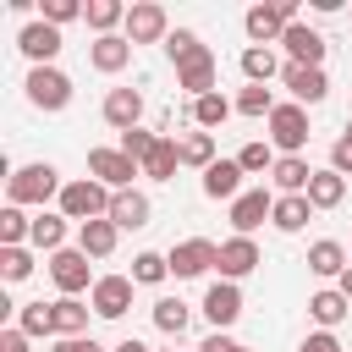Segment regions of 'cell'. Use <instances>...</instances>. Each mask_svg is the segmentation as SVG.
<instances>
[{
    "label": "cell",
    "mask_w": 352,
    "mask_h": 352,
    "mask_svg": "<svg viewBox=\"0 0 352 352\" xmlns=\"http://www.w3.org/2000/svg\"><path fill=\"white\" fill-rule=\"evenodd\" d=\"M60 170L50 165V160H33V165H22V170H11L6 176V204H50V198H60Z\"/></svg>",
    "instance_id": "cell-1"
},
{
    "label": "cell",
    "mask_w": 352,
    "mask_h": 352,
    "mask_svg": "<svg viewBox=\"0 0 352 352\" xmlns=\"http://www.w3.org/2000/svg\"><path fill=\"white\" fill-rule=\"evenodd\" d=\"M110 198H116V192H110L104 182L77 176V182H66V187H60V198H55V204H60V214H66V220L88 226V220H104V214H110Z\"/></svg>",
    "instance_id": "cell-2"
},
{
    "label": "cell",
    "mask_w": 352,
    "mask_h": 352,
    "mask_svg": "<svg viewBox=\"0 0 352 352\" xmlns=\"http://www.w3.org/2000/svg\"><path fill=\"white\" fill-rule=\"evenodd\" d=\"M297 22V0H270V6H248V16H242V28H248V38L258 44V50H270V44H280V33Z\"/></svg>",
    "instance_id": "cell-3"
},
{
    "label": "cell",
    "mask_w": 352,
    "mask_h": 352,
    "mask_svg": "<svg viewBox=\"0 0 352 352\" xmlns=\"http://www.w3.org/2000/svg\"><path fill=\"white\" fill-rule=\"evenodd\" d=\"M264 126H270V148H275V154H302V148H308V110H302L297 99L275 104Z\"/></svg>",
    "instance_id": "cell-4"
},
{
    "label": "cell",
    "mask_w": 352,
    "mask_h": 352,
    "mask_svg": "<svg viewBox=\"0 0 352 352\" xmlns=\"http://www.w3.org/2000/svg\"><path fill=\"white\" fill-rule=\"evenodd\" d=\"M22 88H28V104H33V110H44V116H55V110H66V104H72V77H66L60 66H33Z\"/></svg>",
    "instance_id": "cell-5"
},
{
    "label": "cell",
    "mask_w": 352,
    "mask_h": 352,
    "mask_svg": "<svg viewBox=\"0 0 352 352\" xmlns=\"http://www.w3.org/2000/svg\"><path fill=\"white\" fill-rule=\"evenodd\" d=\"M165 258H170V275H176V280H198L204 270L220 264V248H214L209 236H187V242H170Z\"/></svg>",
    "instance_id": "cell-6"
},
{
    "label": "cell",
    "mask_w": 352,
    "mask_h": 352,
    "mask_svg": "<svg viewBox=\"0 0 352 352\" xmlns=\"http://www.w3.org/2000/svg\"><path fill=\"white\" fill-rule=\"evenodd\" d=\"M50 280L60 286V297H77V292H94V270H88V253L82 248H60L50 253Z\"/></svg>",
    "instance_id": "cell-7"
},
{
    "label": "cell",
    "mask_w": 352,
    "mask_h": 352,
    "mask_svg": "<svg viewBox=\"0 0 352 352\" xmlns=\"http://www.w3.org/2000/svg\"><path fill=\"white\" fill-rule=\"evenodd\" d=\"M170 38V16H165V6H154V0H138V6H126V44L138 50V44H165Z\"/></svg>",
    "instance_id": "cell-8"
},
{
    "label": "cell",
    "mask_w": 352,
    "mask_h": 352,
    "mask_svg": "<svg viewBox=\"0 0 352 352\" xmlns=\"http://www.w3.org/2000/svg\"><path fill=\"white\" fill-rule=\"evenodd\" d=\"M88 176H94V182H104L110 192H126V187H132V176H143V165H138V160H126L121 148H88Z\"/></svg>",
    "instance_id": "cell-9"
},
{
    "label": "cell",
    "mask_w": 352,
    "mask_h": 352,
    "mask_svg": "<svg viewBox=\"0 0 352 352\" xmlns=\"http://www.w3.org/2000/svg\"><path fill=\"white\" fill-rule=\"evenodd\" d=\"M132 275H99L94 280V292H88V308L99 314V319H121L126 308H132Z\"/></svg>",
    "instance_id": "cell-10"
},
{
    "label": "cell",
    "mask_w": 352,
    "mask_h": 352,
    "mask_svg": "<svg viewBox=\"0 0 352 352\" xmlns=\"http://www.w3.org/2000/svg\"><path fill=\"white\" fill-rule=\"evenodd\" d=\"M214 55H209V44H198L187 60H176V88L182 94H192V99H204V94H214Z\"/></svg>",
    "instance_id": "cell-11"
},
{
    "label": "cell",
    "mask_w": 352,
    "mask_h": 352,
    "mask_svg": "<svg viewBox=\"0 0 352 352\" xmlns=\"http://www.w3.org/2000/svg\"><path fill=\"white\" fill-rule=\"evenodd\" d=\"M204 319H209L214 330H231V324L242 319V286H236V280H214V286L204 292Z\"/></svg>",
    "instance_id": "cell-12"
},
{
    "label": "cell",
    "mask_w": 352,
    "mask_h": 352,
    "mask_svg": "<svg viewBox=\"0 0 352 352\" xmlns=\"http://www.w3.org/2000/svg\"><path fill=\"white\" fill-rule=\"evenodd\" d=\"M270 214H275V192H264V187H248V192L231 204V226H236V236H253Z\"/></svg>",
    "instance_id": "cell-13"
},
{
    "label": "cell",
    "mask_w": 352,
    "mask_h": 352,
    "mask_svg": "<svg viewBox=\"0 0 352 352\" xmlns=\"http://www.w3.org/2000/svg\"><path fill=\"white\" fill-rule=\"evenodd\" d=\"M16 50H22L33 66H55V55H60V28H50V22H28V28L16 33Z\"/></svg>",
    "instance_id": "cell-14"
},
{
    "label": "cell",
    "mask_w": 352,
    "mask_h": 352,
    "mask_svg": "<svg viewBox=\"0 0 352 352\" xmlns=\"http://www.w3.org/2000/svg\"><path fill=\"white\" fill-rule=\"evenodd\" d=\"M280 82L292 88V99H297L302 110H308V104H319V99L330 94V77H324V66H292V60H286Z\"/></svg>",
    "instance_id": "cell-15"
},
{
    "label": "cell",
    "mask_w": 352,
    "mask_h": 352,
    "mask_svg": "<svg viewBox=\"0 0 352 352\" xmlns=\"http://www.w3.org/2000/svg\"><path fill=\"white\" fill-rule=\"evenodd\" d=\"M214 270H220V280H242V275H253V270H258V242H253V236H226Z\"/></svg>",
    "instance_id": "cell-16"
},
{
    "label": "cell",
    "mask_w": 352,
    "mask_h": 352,
    "mask_svg": "<svg viewBox=\"0 0 352 352\" xmlns=\"http://www.w3.org/2000/svg\"><path fill=\"white\" fill-rule=\"evenodd\" d=\"M280 44H286L292 66H324V38H319L308 22H292V28L280 33Z\"/></svg>",
    "instance_id": "cell-17"
},
{
    "label": "cell",
    "mask_w": 352,
    "mask_h": 352,
    "mask_svg": "<svg viewBox=\"0 0 352 352\" xmlns=\"http://www.w3.org/2000/svg\"><path fill=\"white\" fill-rule=\"evenodd\" d=\"M99 110H104V121H110L116 132H132V126L143 121V94H138V88H110Z\"/></svg>",
    "instance_id": "cell-18"
},
{
    "label": "cell",
    "mask_w": 352,
    "mask_h": 352,
    "mask_svg": "<svg viewBox=\"0 0 352 352\" xmlns=\"http://www.w3.org/2000/svg\"><path fill=\"white\" fill-rule=\"evenodd\" d=\"M242 165L236 160H214L209 170H204V198H226V204H236L242 198Z\"/></svg>",
    "instance_id": "cell-19"
},
{
    "label": "cell",
    "mask_w": 352,
    "mask_h": 352,
    "mask_svg": "<svg viewBox=\"0 0 352 352\" xmlns=\"http://www.w3.org/2000/svg\"><path fill=\"white\" fill-rule=\"evenodd\" d=\"M148 214H154V204H148V192H138V187H126V192L110 198V220H116L121 231H143Z\"/></svg>",
    "instance_id": "cell-20"
},
{
    "label": "cell",
    "mask_w": 352,
    "mask_h": 352,
    "mask_svg": "<svg viewBox=\"0 0 352 352\" xmlns=\"http://www.w3.org/2000/svg\"><path fill=\"white\" fill-rule=\"evenodd\" d=\"M346 264H352V253H346L336 236H319V242L308 248V270H314L319 280H341V275H346Z\"/></svg>",
    "instance_id": "cell-21"
},
{
    "label": "cell",
    "mask_w": 352,
    "mask_h": 352,
    "mask_svg": "<svg viewBox=\"0 0 352 352\" xmlns=\"http://www.w3.org/2000/svg\"><path fill=\"white\" fill-rule=\"evenodd\" d=\"M126 60H132L126 33H110V38H94V44H88V66H94V72H104V77H116Z\"/></svg>",
    "instance_id": "cell-22"
},
{
    "label": "cell",
    "mask_w": 352,
    "mask_h": 352,
    "mask_svg": "<svg viewBox=\"0 0 352 352\" xmlns=\"http://www.w3.org/2000/svg\"><path fill=\"white\" fill-rule=\"evenodd\" d=\"M270 176H275V198H292V192H308V182H314V165H308L302 154H280Z\"/></svg>",
    "instance_id": "cell-23"
},
{
    "label": "cell",
    "mask_w": 352,
    "mask_h": 352,
    "mask_svg": "<svg viewBox=\"0 0 352 352\" xmlns=\"http://www.w3.org/2000/svg\"><path fill=\"white\" fill-rule=\"evenodd\" d=\"M116 236H121V226L104 214V220H88V226H77V248L88 253V258H110L116 253Z\"/></svg>",
    "instance_id": "cell-24"
},
{
    "label": "cell",
    "mask_w": 352,
    "mask_h": 352,
    "mask_svg": "<svg viewBox=\"0 0 352 352\" xmlns=\"http://www.w3.org/2000/svg\"><path fill=\"white\" fill-rule=\"evenodd\" d=\"M314 220V204H308V192H292V198H275V214H270V226L275 231H286V236H297L302 226Z\"/></svg>",
    "instance_id": "cell-25"
},
{
    "label": "cell",
    "mask_w": 352,
    "mask_h": 352,
    "mask_svg": "<svg viewBox=\"0 0 352 352\" xmlns=\"http://www.w3.org/2000/svg\"><path fill=\"white\" fill-rule=\"evenodd\" d=\"M341 198H346V176L341 170H314V182H308V204L314 209H341Z\"/></svg>",
    "instance_id": "cell-26"
},
{
    "label": "cell",
    "mask_w": 352,
    "mask_h": 352,
    "mask_svg": "<svg viewBox=\"0 0 352 352\" xmlns=\"http://www.w3.org/2000/svg\"><path fill=\"white\" fill-rule=\"evenodd\" d=\"M346 308H352V302H346L336 286H324V292H314V297H308V319H314L319 330H336V324L346 319Z\"/></svg>",
    "instance_id": "cell-27"
},
{
    "label": "cell",
    "mask_w": 352,
    "mask_h": 352,
    "mask_svg": "<svg viewBox=\"0 0 352 352\" xmlns=\"http://www.w3.org/2000/svg\"><path fill=\"white\" fill-rule=\"evenodd\" d=\"M28 242H33L38 253H60V248H66V214H60V209H55V214H50V209L33 214V236H28Z\"/></svg>",
    "instance_id": "cell-28"
},
{
    "label": "cell",
    "mask_w": 352,
    "mask_h": 352,
    "mask_svg": "<svg viewBox=\"0 0 352 352\" xmlns=\"http://www.w3.org/2000/svg\"><path fill=\"white\" fill-rule=\"evenodd\" d=\"M176 165H182V148H176V138H165V132H160L154 154L143 160V176H148V182H170V176H176Z\"/></svg>",
    "instance_id": "cell-29"
},
{
    "label": "cell",
    "mask_w": 352,
    "mask_h": 352,
    "mask_svg": "<svg viewBox=\"0 0 352 352\" xmlns=\"http://www.w3.org/2000/svg\"><path fill=\"white\" fill-rule=\"evenodd\" d=\"M82 22H88L99 38H110L116 22H126V6H121V0H88V6H82Z\"/></svg>",
    "instance_id": "cell-30"
},
{
    "label": "cell",
    "mask_w": 352,
    "mask_h": 352,
    "mask_svg": "<svg viewBox=\"0 0 352 352\" xmlns=\"http://www.w3.org/2000/svg\"><path fill=\"white\" fill-rule=\"evenodd\" d=\"M280 72H286V66L275 60V50H258V44H248V50H242V77H248V82H258V88H264V82H270V77H280Z\"/></svg>",
    "instance_id": "cell-31"
},
{
    "label": "cell",
    "mask_w": 352,
    "mask_h": 352,
    "mask_svg": "<svg viewBox=\"0 0 352 352\" xmlns=\"http://www.w3.org/2000/svg\"><path fill=\"white\" fill-rule=\"evenodd\" d=\"M16 330L33 341V336H55V302H22L16 308Z\"/></svg>",
    "instance_id": "cell-32"
},
{
    "label": "cell",
    "mask_w": 352,
    "mask_h": 352,
    "mask_svg": "<svg viewBox=\"0 0 352 352\" xmlns=\"http://www.w3.org/2000/svg\"><path fill=\"white\" fill-rule=\"evenodd\" d=\"M176 148H182V165H192V170L214 165V132H187V138H176Z\"/></svg>",
    "instance_id": "cell-33"
},
{
    "label": "cell",
    "mask_w": 352,
    "mask_h": 352,
    "mask_svg": "<svg viewBox=\"0 0 352 352\" xmlns=\"http://www.w3.org/2000/svg\"><path fill=\"white\" fill-rule=\"evenodd\" d=\"M33 236V220L22 214V204H6L0 209V248H28Z\"/></svg>",
    "instance_id": "cell-34"
},
{
    "label": "cell",
    "mask_w": 352,
    "mask_h": 352,
    "mask_svg": "<svg viewBox=\"0 0 352 352\" xmlns=\"http://www.w3.org/2000/svg\"><path fill=\"white\" fill-rule=\"evenodd\" d=\"M88 314H94V308H82L77 297H55V341H60V336H82V330H88Z\"/></svg>",
    "instance_id": "cell-35"
},
{
    "label": "cell",
    "mask_w": 352,
    "mask_h": 352,
    "mask_svg": "<svg viewBox=\"0 0 352 352\" xmlns=\"http://www.w3.org/2000/svg\"><path fill=\"white\" fill-rule=\"evenodd\" d=\"M231 110H236V104H231L226 94H204V99H192V126H198V132H209V126H220Z\"/></svg>",
    "instance_id": "cell-36"
},
{
    "label": "cell",
    "mask_w": 352,
    "mask_h": 352,
    "mask_svg": "<svg viewBox=\"0 0 352 352\" xmlns=\"http://www.w3.org/2000/svg\"><path fill=\"white\" fill-rule=\"evenodd\" d=\"M154 324H160L165 336H182V330L192 324V308H187L182 297H160V302H154Z\"/></svg>",
    "instance_id": "cell-37"
},
{
    "label": "cell",
    "mask_w": 352,
    "mask_h": 352,
    "mask_svg": "<svg viewBox=\"0 0 352 352\" xmlns=\"http://www.w3.org/2000/svg\"><path fill=\"white\" fill-rule=\"evenodd\" d=\"M270 110H275V94H270V88H258V82H248V88L236 94V116H253V121H270Z\"/></svg>",
    "instance_id": "cell-38"
},
{
    "label": "cell",
    "mask_w": 352,
    "mask_h": 352,
    "mask_svg": "<svg viewBox=\"0 0 352 352\" xmlns=\"http://www.w3.org/2000/svg\"><path fill=\"white\" fill-rule=\"evenodd\" d=\"M165 275H170V258H165V253H154V248H148V253H138V258H132V280H138V286H160Z\"/></svg>",
    "instance_id": "cell-39"
},
{
    "label": "cell",
    "mask_w": 352,
    "mask_h": 352,
    "mask_svg": "<svg viewBox=\"0 0 352 352\" xmlns=\"http://www.w3.org/2000/svg\"><path fill=\"white\" fill-rule=\"evenodd\" d=\"M275 160H280V154H275L270 143H258V138H253V143H242V154H236V165H242L248 176H264V170H275Z\"/></svg>",
    "instance_id": "cell-40"
},
{
    "label": "cell",
    "mask_w": 352,
    "mask_h": 352,
    "mask_svg": "<svg viewBox=\"0 0 352 352\" xmlns=\"http://www.w3.org/2000/svg\"><path fill=\"white\" fill-rule=\"evenodd\" d=\"M154 143H160V132H143V126H132V132H121V143H116V148H121L126 160H138V165H143V160L154 154Z\"/></svg>",
    "instance_id": "cell-41"
},
{
    "label": "cell",
    "mask_w": 352,
    "mask_h": 352,
    "mask_svg": "<svg viewBox=\"0 0 352 352\" xmlns=\"http://www.w3.org/2000/svg\"><path fill=\"white\" fill-rule=\"evenodd\" d=\"M0 275L6 280H28L33 275V248H0Z\"/></svg>",
    "instance_id": "cell-42"
},
{
    "label": "cell",
    "mask_w": 352,
    "mask_h": 352,
    "mask_svg": "<svg viewBox=\"0 0 352 352\" xmlns=\"http://www.w3.org/2000/svg\"><path fill=\"white\" fill-rule=\"evenodd\" d=\"M72 16H82V6H77V0H38V22H50V28H66Z\"/></svg>",
    "instance_id": "cell-43"
},
{
    "label": "cell",
    "mask_w": 352,
    "mask_h": 352,
    "mask_svg": "<svg viewBox=\"0 0 352 352\" xmlns=\"http://www.w3.org/2000/svg\"><path fill=\"white\" fill-rule=\"evenodd\" d=\"M198 44H204V38H198L192 28H170V38H165V55H170V60H187Z\"/></svg>",
    "instance_id": "cell-44"
},
{
    "label": "cell",
    "mask_w": 352,
    "mask_h": 352,
    "mask_svg": "<svg viewBox=\"0 0 352 352\" xmlns=\"http://www.w3.org/2000/svg\"><path fill=\"white\" fill-rule=\"evenodd\" d=\"M330 170L352 176V138H336V143H330Z\"/></svg>",
    "instance_id": "cell-45"
},
{
    "label": "cell",
    "mask_w": 352,
    "mask_h": 352,
    "mask_svg": "<svg viewBox=\"0 0 352 352\" xmlns=\"http://www.w3.org/2000/svg\"><path fill=\"white\" fill-rule=\"evenodd\" d=\"M297 352H341V341H336V330H314V336H302Z\"/></svg>",
    "instance_id": "cell-46"
},
{
    "label": "cell",
    "mask_w": 352,
    "mask_h": 352,
    "mask_svg": "<svg viewBox=\"0 0 352 352\" xmlns=\"http://www.w3.org/2000/svg\"><path fill=\"white\" fill-rule=\"evenodd\" d=\"M50 352H104V346H99L94 336H60V341H55Z\"/></svg>",
    "instance_id": "cell-47"
},
{
    "label": "cell",
    "mask_w": 352,
    "mask_h": 352,
    "mask_svg": "<svg viewBox=\"0 0 352 352\" xmlns=\"http://www.w3.org/2000/svg\"><path fill=\"white\" fill-rule=\"evenodd\" d=\"M198 352H236V341H231L226 330H214V336H204V341H198Z\"/></svg>",
    "instance_id": "cell-48"
},
{
    "label": "cell",
    "mask_w": 352,
    "mask_h": 352,
    "mask_svg": "<svg viewBox=\"0 0 352 352\" xmlns=\"http://www.w3.org/2000/svg\"><path fill=\"white\" fill-rule=\"evenodd\" d=\"M0 352H28V336L11 324V330H0Z\"/></svg>",
    "instance_id": "cell-49"
},
{
    "label": "cell",
    "mask_w": 352,
    "mask_h": 352,
    "mask_svg": "<svg viewBox=\"0 0 352 352\" xmlns=\"http://www.w3.org/2000/svg\"><path fill=\"white\" fill-rule=\"evenodd\" d=\"M336 292H341V297H346V302H352V264H346V275H341V280H336Z\"/></svg>",
    "instance_id": "cell-50"
},
{
    "label": "cell",
    "mask_w": 352,
    "mask_h": 352,
    "mask_svg": "<svg viewBox=\"0 0 352 352\" xmlns=\"http://www.w3.org/2000/svg\"><path fill=\"white\" fill-rule=\"evenodd\" d=\"M116 352H154V346H143V341H138V336H126V341H121V346H116Z\"/></svg>",
    "instance_id": "cell-51"
},
{
    "label": "cell",
    "mask_w": 352,
    "mask_h": 352,
    "mask_svg": "<svg viewBox=\"0 0 352 352\" xmlns=\"http://www.w3.org/2000/svg\"><path fill=\"white\" fill-rule=\"evenodd\" d=\"M341 138H352V121H346V132H341Z\"/></svg>",
    "instance_id": "cell-52"
},
{
    "label": "cell",
    "mask_w": 352,
    "mask_h": 352,
    "mask_svg": "<svg viewBox=\"0 0 352 352\" xmlns=\"http://www.w3.org/2000/svg\"><path fill=\"white\" fill-rule=\"evenodd\" d=\"M236 352H248V346H236Z\"/></svg>",
    "instance_id": "cell-53"
}]
</instances>
